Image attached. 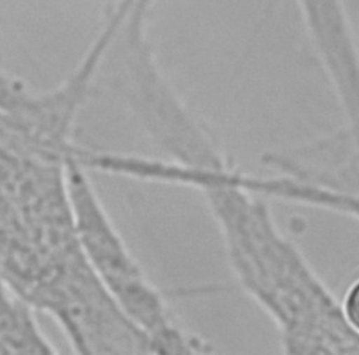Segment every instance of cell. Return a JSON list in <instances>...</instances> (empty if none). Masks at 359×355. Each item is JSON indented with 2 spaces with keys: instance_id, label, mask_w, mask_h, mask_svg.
<instances>
[{
  "instance_id": "1",
  "label": "cell",
  "mask_w": 359,
  "mask_h": 355,
  "mask_svg": "<svg viewBox=\"0 0 359 355\" xmlns=\"http://www.w3.org/2000/svg\"><path fill=\"white\" fill-rule=\"evenodd\" d=\"M243 290L276 323L287 354H359V335L305 254L282 233L265 201L239 186L201 191Z\"/></svg>"
},
{
  "instance_id": "2",
  "label": "cell",
  "mask_w": 359,
  "mask_h": 355,
  "mask_svg": "<svg viewBox=\"0 0 359 355\" xmlns=\"http://www.w3.org/2000/svg\"><path fill=\"white\" fill-rule=\"evenodd\" d=\"M66 183L84 257L124 314L147 335L154 354L210 352L204 340L177 325L162 292L144 274L108 216L87 168L76 159L66 162Z\"/></svg>"
},
{
  "instance_id": "3",
  "label": "cell",
  "mask_w": 359,
  "mask_h": 355,
  "mask_svg": "<svg viewBox=\"0 0 359 355\" xmlns=\"http://www.w3.org/2000/svg\"><path fill=\"white\" fill-rule=\"evenodd\" d=\"M154 3H130L106 55L113 66L111 87L170 160L192 167L214 166L223 153L166 81L154 55L147 32Z\"/></svg>"
},
{
  "instance_id": "4",
  "label": "cell",
  "mask_w": 359,
  "mask_h": 355,
  "mask_svg": "<svg viewBox=\"0 0 359 355\" xmlns=\"http://www.w3.org/2000/svg\"><path fill=\"white\" fill-rule=\"evenodd\" d=\"M58 323L78 354H151L153 345L117 305L81 249L40 278L25 294Z\"/></svg>"
},
{
  "instance_id": "5",
  "label": "cell",
  "mask_w": 359,
  "mask_h": 355,
  "mask_svg": "<svg viewBox=\"0 0 359 355\" xmlns=\"http://www.w3.org/2000/svg\"><path fill=\"white\" fill-rule=\"evenodd\" d=\"M335 98L359 102V45L344 0H294Z\"/></svg>"
},
{
  "instance_id": "6",
  "label": "cell",
  "mask_w": 359,
  "mask_h": 355,
  "mask_svg": "<svg viewBox=\"0 0 359 355\" xmlns=\"http://www.w3.org/2000/svg\"><path fill=\"white\" fill-rule=\"evenodd\" d=\"M30 302L0 276V354H58Z\"/></svg>"
},
{
  "instance_id": "7",
  "label": "cell",
  "mask_w": 359,
  "mask_h": 355,
  "mask_svg": "<svg viewBox=\"0 0 359 355\" xmlns=\"http://www.w3.org/2000/svg\"><path fill=\"white\" fill-rule=\"evenodd\" d=\"M340 303L344 319L351 328L359 335V277L349 285Z\"/></svg>"
}]
</instances>
